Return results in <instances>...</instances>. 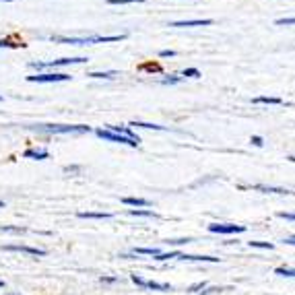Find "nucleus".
Wrapping results in <instances>:
<instances>
[{
  "mask_svg": "<svg viewBox=\"0 0 295 295\" xmlns=\"http://www.w3.org/2000/svg\"><path fill=\"white\" fill-rule=\"evenodd\" d=\"M58 43H71V45H93V43H113L126 39L124 33L120 35H89V37H52Z\"/></svg>",
  "mask_w": 295,
  "mask_h": 295,
  "instance_id": "obj_1",
  "label": "nucleus"
},
{
  "mask_svg": "<svg viewBox=\"0 0 295 295\" xmlns=\"http://www.w3.org/2000/svg\"><path fill=\"white\" fill-rule=\"evenodd\" d=\"M35 128L39 132H48V134H83V132H91V126L85 124H37V126H29Z\"/></svg>",
  "mask_w": 295,
  "mask_h": 295,
  "instance_id": "obj_2",
  "label": "nucleus"
},
{
  "mask_svg": "<svg viewBox=\"0 0 295 295\" xmlns=\"http://www.w3.org/2000/svg\"><path fill=\"white\" fill-rule=\"evenodd\" d=\"M87 58L77 56V58H60V60H50V62H29L31 68L35 71H41V68H60V66H71V64H85Z\"/></svg>",
  "mask_w": 295,
  "mask_h": 295,
  "instance_id": "obj_3",
  "label": "nucleus"
},
{
  "mask_svg": "<svg viewBox=\"0 0 295 295\" xmlns=\"http://www.w3.org/2000/svg\"><path fill=\"white\" fill-rule=\"evenodd\" d=\"M29 83H62V81H71V75L66 73H37L27 77Z\"/></svg>",
  "mask_w": 295,
  "mask_h": 295,
  "instance_id": "obj_4",
  "label": "nucleus"
},
{
  "mask_svg": "<svg viewBox=\"0 0 295 295\" xmlns=\"http://www.w3.org/2000/svg\"><path fill=\"white\" fill-rule=\"evenodd\" d=\"M211 233H223V235H231V233H244L246 225H235V223H211L209 225Z\"/></svg>",
  "mask_w": 295,
  "mask_h": 295,
  "instance_id": "obj_5",
  "label": "nucleus"
},
{
  "mask_svg": "<svg viewBox=\"0 0 295 295\" xmlns=\"http://www.w3.org/2000/svg\"><path fill=\"white\" fill-rule=\"evenodd\" d=\"M95 134L99 136V139L109 141V143H120V145H128V147H139V143H136V141H130V139H126V136L116 134V132H109L107 128H97Z\"/></svg>",
  "mask_w": 295,
  "mask_h": 295,
  "instance_id": "obj_6",
  "label": "nucleus"
},
{
  "mask_svg": "<svg viewBox=\"0 0 295 295\" xmlns=\"http://www.w3.org/2000/svg\"><path fill=\"white\" fill-rule=\"evenodd\" d=\"M132 283L139 285V287H147V289H153V291H171V285L169 283H157V281H147L139 275H130Z\"/></svg>",
  "mask_w": 295,
  "mask_h": 295,
  "instance_id": "obj_7",
  "label": "nucleus"
},
{
  "mask_svg": "<svg viewBox=\"0 0 295 295\" xmlns=\"http://www.w3.org/2000/svg\"><path fill=\"white\" fill-rule=\"evenodd\" d=\"M3 250L7 252H21V254H29V256H45L48 252L41 248H31V246H19V244H13V246H3Z\"/></svg>",
  "mask_w": 295,
  "mask_h": 295,
  "instance_id": "obj_8",
  "label": "nucleus"
},
{
  "mask_svg": "<svg viewBox=\"0 0 295 295\" xmlns=\"http://www.w3.org/2000/svg\"><path fill=\"white\" fill-rule=\"evenodd\" d=\"M213 25V19H186V21H173L169 27H209Z\"/></svg>",
  "mask_w": 295,
  "mask_h": 295,
  "instance_id": "obj_9",
  "label": "nucleus"
},
{
  "mask_svg": "<svg viewBox=\"0 0 295 295\" xmlns=\"http://www.w3.org/2000/svg\"><path fill=\"white\" fill-rule=\"evenodd\" d=\"M250 190H258L262 194H291L287 188H279V186H266V184H254V186H248Z\"/></svg>",
  "mask_w": 295,
  "mask_h": 295,
  "instance_id": "obj_10",
  "label": "nucleus"
},
{
  "mask_svg": "<svg viewBox=\"0 0 295 295\" xmlns=\"http://www.w3.org/2000/svg\"><path fill=\"white\" fill-rule=\"evenodd\" d=\"M109 132H116V134H122V136H126V139H130V141H136L139 143L141 139H139V134H136L132 128H128V126H105Z\"/></svg>",
  "mask_w": 295,
  "mask_h": 295,
  "instance_id": "obj_11",
  "label": "nucleus"
},
{
  "mask_svg": "<svg viewBox=\"0 0 295 295\" xmlns=\"http://www.w3.org/2000/svg\"><path fill=\"white\" fill-rule=\"evenodd\" d=\"M23 157L25 159H37V161H41V159H48L50 153L45 149H27L25 153H23Z\"/></svg>",
  "mask_w": 295,
  "mask_h": 295,
  "instance_id": "obj_12",
  "label": "nucleus"
},
{
  "mask_svg": "<svg viewBox=\"0 0 295 295\" xmlns=\"http://www.w3.org/2000/svg\"><path fill=\"white\" fill-rule=\"evenodd\" d=\"M180 260H190V262H219L221 258L215 256H194V254H180Z\"/></svg>",
  "mask_w": 295,
  "mask_h": 295,
  "instance_id": "obj_13",
  "label": "nucleus"
},
{
  "mask_svg": "<svg viewBox=\"0 0 295 295\" xmlns=\"http://www.w3.org/2000/svg\"><path fill=\"white\" fill-rule=\"evenodd\" d=\"M252 103H266V105H281L283 103V99L281 97H275V95H258V97H254L252 99Z\"/></svg>",
  "mask_w": 295,
  "mask_h": 295,
  "instance_id": "obj_14",
  "label": "nucleus"
},
{
  "mask_svg": "<svg viewBox=\"0 0 295 295\" xmlns=\"http://www.w3.org/2000/svg\"><path fill=\"white\" fill-rule=\"evenodd\" d=\"M122 202L128 204V207H149V204H151L145 198H134V196H126V198H122Z\"/></svg>",
  "mask_w": 295,
  "mask_h": 295,
  "instance_id": "obj_15",
  "label": "nucleus"
},
{
  "mask_svg": "<svg viewBox=\"0 0 295 295\" xmlns=\"http://www.w3.org/2000/svg\"><path fill=\"white\" fill-rule=\"evenodd\" d=\"M132 252L134 254H147V256H159L161 254V250L159 248H134Z\"/></svg>",
  "mask_w": 295,
  "mask_h": 295,
  "instance_id": "obj_16",
  "label": "nucleus"
},
{
  "mask_svg": "<svg viewBox=\"0 0 295 295\" xmlns=\"http://www.w3.org/2000/svg\"><path fill=\"white\" fill-rule=\"evenodd\" d=\"M81 219H109L111 213H79Z\"/></svg>",
  "mask_w": 295,
  "mask_h": 295,
  "instance_id": "obj_17",
  "label": "nucleus"
},
{
  "mask_svg": "<svg viewBox=\"0 0 295 295\" xmlns=\"http://www.w3.org/2000/svg\"><path fill=\"white\" fill-rule=\"evenodd\" d=\"M87 77L91 79H113V77H118L116 71H105V73H89Z\"/></svg>",
  "mask_w": 295,
  "mask_h": 295,
  "instance_id": "obj_18",
  "label": "nucleus"
},
{
  "mask_svg": "<svg viewBox=\"0 0 295 295\" xmlns=\"http://www.w3.org/2000/svg\"><path fill=\"white\" fill-rule=\"evenodd\" d=\"M275 275H279V277H295V268H289V266H277V268H275Z\"/></svg>",
  "mask_w": 295,
  "mask_h": 295,
  "instance_id": "obj_19",
  "label": "nucleus"
},
{
  "mask_svg": "<svg viewBox=\"0 0 295 295\" xmlns=\"http://www.w3.org/2000/svg\"><path fill=\"white\" fill-rule=\"evenodd\" d=\"M130 126H139V128H149V130H165V126H159V124H149V122H139L134 120Z\"/></svg>",
  "mask_w": 295,
  "mask_h": 295,
  "instance_id": "obj_20",
  "label": "nucleus"
},
{
  "mask_svg": "<svg viewBox=\"0 0 295 295\" xmlns=\"http://www.w3.org/2000/svg\"><path fill=\"white\" fill-rule=\"evenodd\" d=\"M25 43H19V41H15V39H9V37H5V39H0V48H23Z\"/></svg>",
  "mask_w": 295,
  "mask_h": 295,
  "instance_id": "obj_21",
  "label": "nucleus"
},
{
  "mask_svg": "<svg viewBox=\"0 0 295 295\" xmlns=\"http://www.w3.org/2000/svg\"><path fill=\"white\" fill-rule=\"evenodd\" d=\"M128 215H132V217H157V213H153V211H141V209H130L128 211Z\"/></svg>",
  "mask_w": 295,
  "mask_h": 295,
  "instance_id": "obj_22",
  "label": "nucleus"
},
{
  "mask_svg": "<svg viewBox=\"0 0 295 295\" xmlns=\"http://www.w3.org/2000/svg\"><path fill=\"white\" fill-rule=\"evenodd\" d=\"M184 77H190V79H200L202 75H200L198 68H184V71H182V79H184Z\"/></svg>",
  "mask_w": 295,
  "mask_h": 295,
  "instance_id": "obj_23",
  "label": "nucleus"
},
{
  "mask_svg": "<svg viewBox=\"0 0 295 295\" xmlns=\"http://www.w3.org/2000/svg\"><path fill=\"white\" fill-rule=\"evenodd\" d=\"M250 248H260V250H275V244H268V242H248Z\"/></svg>",
  "mask_w": 295,
  "mask_h": 295,
  "instance_id": "obj_24",
  "label": "nucleus"
},
{
  "mask_svg": "<svg viewBox=\"0 0 295 295\" xmlns=\"http://www.w3.org/2000/svg\"><path fill=\"white\" fill-rule=\"evenodd\" d=\"M275 25L279 27H289V25H295V17H285V19H277Z\"/></svg>",
  "mask_w": 295,
  "mask_h": 295,
  "instance_id": "obj_25",
  "label": "nucleus"
},
{
  "mask_svg": "<svg viewBox=\"0 0 295 295\" xmlns=\"http://www.w3.org/2000/svg\"><path fill=\"white\" fill-rule=\"evenodd\" d=\"M0 231H9V233H25L27 229H25V227H11V225H3V227H0Z\"/></svg>",
  "mask_w": 295,
  "mask_h": 295,
  "instance_id": "obj_26",
  "label": "nucleus"
},
{
  "mask_svg": "<svg viewBox=\"0 0 295 295\" xmlns=\"http://www.w3.org/2000/svg\"><path fill=\"white\" fill-rule=\"evenodd\" d=\"M143 71H147V73H161V66H159L157 62H147V64H143Z\"/></svg>",
  "mask_w": 295,
  "mask_h": 295,
  "instance_id": "obj_27",
  "label": "nucleus"
},
{
  "mask_svg": "<svg viewBox=\"0 0 295 295\" xmlns=\"http://www.w3.org/2000/svg\"><path fill=\"white\" fill-rule=\"evenodd\" d=\"M182 83V77H175V75H167L165 79H161V85H178Z\"/></svg>",
  "mask_w": 295,
  "mask_h": 295,
  "instance_id": "obj_28",
  "label": "nucleus"
},
{
  "mask_svg": "<svg viewBox=\"0 0 295 295\" xmlns=\"http://www.w3.org/2000/svg\"><path fill=\"white\" fill-rule=\"evenodd\" d=\"M180 256V252H169V254H159L155 260H159V262H163V260H169V258H178Z\"/></svg>",
  "mask_w": 295,
  "mask_h": 295,
  "instance_id": "obj_29",
  "label": "nucleus"
},
{
  "mask_svg": "<svg viewBox=\"0 0 295 295\" xmlns=\"http://www.w3.org/2000/svg\"><path fill=\"white\" fill-rule=\"evenodd\" d=\"M204 287H207V283H204V281L194 283V285H190V287H188V293H196V291H200V289H204Z\"/></svg>",
  "mask_w": 295,
  "mask_h": 295,
  "instance_id": "obj_30",
  "label": "nucleus"
},
{
  "mask_svg": "<svg viewBox=\"0 0 295 295\" xmlns=\"http://www.w3.org/2000/svg\"><path fill=\"white\" fill-rule=\"evenodd\" d=\"M109 5H132V3H143V0H107Z\"/></svg>",
  "mask_w": 295,
  "mask_h": 295,
  "instance_id": "obj_31",
  "label": "nucleus"
},
{
  "mask_svg": "<svg viewBox=\"0 0 295 295\" xmlns=\"http://www.w3.org/2000/svg\"><path fill=\"white\" fill-rule=\"evenodd\" d=\"M175 56V50H161L159 52V58H173Z\"/></svg>",
  "mask_w": 295,
  "mask_h": 295,
  "instance_id": "obj_32",
  "label": "nucleus"
},
{
  "mask_svg": "<svg viewBox=\"0 0 295 295\" xmlns=\"http://www.w3.org/2000/svg\"><path fill=\"white\" fill-rule=\"evenodd\" d=\"M279 219H287V221H295V213H277Z\"/></svg>",
  "mask_w": 295,
  "mask_h": 295,
  "instance_id": "obj_33",
  "label": "nucleus"
},
{
  "mask_svg": "<svg viewBox=\"0 0 295 295\" xmlns=\"http://www.w3.org/2000/svg\"><path fill=\"white\" fill-rule=\"evenodd\" d=\"M250 143H252L254 147H262V145H264V141H262V136H252V139H250Z\"/></svg>",
  "mask_w": 295,
  "mask_h": 295,
  "instance_id": "obj_34",
  "label": "nucleus"
},
{
  "mask_svg": "<svg viewBox=\"0 0 295 295\" xmlns=\"http://www.w3.org/2000/svg\"><path fill=\"white\" fill-rule=\"evenodd\" d=\"M99 281H101V283H116L118 279H116V277H101Z\"/></svg>",
  "mask_w": 295,
  "mask_h": 295,
  "instance_id": "obj_35",
  "label": "nucleus"
},
{
  "mask_svg": "<svg viewBox=\"0 0 295 295\" xmlns=\"http://www.w3.org/2000/svg\"><path fill=\"white\" fill-rule=\"evenodd\" d=\"M285 244H289V246H295V235H291V238H287V240H285Z\"/></svg>",
  "mask_w": 295,
  "mask_h": 295,
  "instance_id": "obj_36",
  "label": "nucleus"
},
{
  "mask_svg": "<svg viewBox=\"0 0 295 295\" xmlns=\"http://www.w3.org/2000/svg\"><path fill=\"white\" fill-rule=\"evenodd\" d=\"M287 159H289V161H291V163H295V155H289Z\"/></svg>",
  "mask_w": 295,
  "mask_h": 295,
  "instance_id": "obj_37",
  "label": "nucleus"
},
{
  "mask_svg": "<svg viewBox=\"0 0 295 295\" xmlns=\"http://www.w3.org/2000/svg\"><path fill=\"white\" fill-rule=\"evenodd\" d=\"M5 295H21V293H5Z\"/></svg>",
  "mask_w": 295,
  "mask_h": 295,
  "instance_id": "obj_38",
  "label": "nucleus"
},
{
  "mask_svg": "<svg viewBox=\"0 0 295 295\" xmlns=\"http://www.w3.org/2000/svg\"><path fill=\"white\" fill-rule=\"evenodd\" d=\"M3 207H5V202H3V200H0V209H3Z\"/></svg>",
  "mask_w": 295,
  "mask_h": 295,
  "instance_id": "obj_39",
  "label": "nucleus"
},
{
  "mask_svg": "<svg viewBox=\"0 0 295 295\" xmlns=\"http://www.w3.org/2000/svg\"><path fill=\"white\" fill-rule=\"evenodd\" d=\"M3 287H5V283H3V281H0V289H3Z\"/></svg>",
  "mask_w": 295,
  "mask_h": 295,
  "instance_id": "obj_40",
  "label": "nucleus"
},
{
  "mask_svg": "<svg viewBox=\"0 0 295 295\" xmlns=\"http://www.w3.org/2000/svg\"><path fill=\"white\" fill-rule=\"evenodd\" d=\"M0 3H11V0H0Z\"/></svg>",
  "mask_w": 295,
  "mask_h": 295,
  "instance_id": "obj_41",
  "label": "nucleus"
},
{
  "mask_svg": "<svg viewBox=\"0 0 295 295\" xmlns=\"http://www.w3.org/2000/svg\"><path fill=\"white\" fill-rule=\"evenodd\" d=\"M0 101H3V95H0Z\"/></svg>",
  "mask_w": 295,
  "mask_h": 295,
  "instance_id": "obj_42",
  "label": "nucleus"
}]
</instances>
